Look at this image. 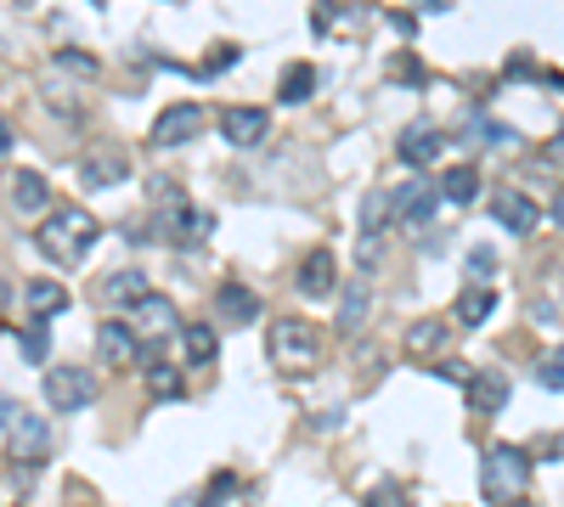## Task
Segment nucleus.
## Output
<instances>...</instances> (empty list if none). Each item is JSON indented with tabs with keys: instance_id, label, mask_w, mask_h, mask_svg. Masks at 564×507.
<instances>
[{
	"instance_id": "e433bc0d",
	"label": "nucleus",
	"mask_w": 564,
	"mask_h": 507,
	"mask_svg": "<svg viewBox=\"0 0 564 507\" xmlns=\"http://www.w3.org/2000/svg\"><path fill=\"white\" fill-rule=\"evenodd\" d=\"M537 378H542L548 389H564V361H542V372H537Z\"/></svg>"
},
{
	"instance_id": "ddd939ff",
	"label": "nucleus",
	"mask_w": 564,
	"mask_h": 507,
	"mask_svg": "<svg viewBox=\"0 0 564 507\" xmlns=\"http://www.w3.org/2000/svg\"><path fill=\"white\" fill-rule=\"evenodd\" d=\"M69 288L62 282H46V277H35V282H23V311H28V322H51V316H62L69 311Z\"/></svg>"
},
{
	"instance_id": "9d476101",
	"label": "nucleus",
	"mask_w": 564,
	"mask_h": 507,
	"mask_svg": "<svg viewBox=\"0 0 564 507\" xmlns=\"http://www.w3.org/2000/svg\"><path fill=\"white\" fill-rule=\"evenodd\" d=\"M96 355H103L108 366H130V361H142V338H136V327L108 316L103 327H96Z\"/></svg>"
},
{
	"instance_id": "4c0bfd02",
	"label": "nucleus",
	"mask_w": 564,
	"mask_h": 507,
	"mask_svg": "<svg viewBox=\"0 0 564 507\" xmlns=\"http://www.w3.org/2000/svg\"><path fill=\"white\" fill-rule=\"evenodd\" d=\"M12 418H17V400H7V395H0V428H7Z\"/></svg>"
},
{
	"instance_id": "20e7f679",
	"label": "nucleus",
	"mask_w": 564,
	"mask_h": 507,
	"mask_svg": "<svg viewBox=\"0 0 564 507\" xmlns=\"http://www.w3.org/2000/svg\"><path fill=\"white\" fill-rule=\"evenodd\" d=\"M46 400L57 412H85V406L103 400V378L91 366H51L46 372Z\"/></svg>"
},
{
	"instance_id": "6ab92c4d",
	"label": "nucleus",
	"mask_w": 564,
	"mask_h": 507,
	"mask_svg": "<svg viewBox=\"0 0 564 507\" xmlns=\"http://www.w3.org/2000/svg\"><path fill=\"white\" fill-rule=\"evenodd\" d=\"M130 316H136V327L147 333V338H170V333H181V316H176V304L170 299H158V293H147L142 304H136V311H130Z\"/></svg>"
},
{
	"instance_id": "b1692460",
	"label": "nucleus",
	"mask_w": 564,
	"mask_h": 507,
	"mask_svg": "<svg viewBox=\"0 0 564 507\" xmlns=\"http://www.w3.org/2000/svg\"><path fill=\"white\" fill-rule=\"evenodd\" d=\"M311 90H316V68L311 62H293L288 74H283V85H277V101H283V108H300V101H311Z\"/></svg>"
},
{
	"instance_id": "2eb2a0df",
	"label": "nucleus",
	"mask_w": 564,
	"mask_h": 507,
	"mask_svg": "<svg viewBox=\"0 0 564 507\" xmlns=\"http://www.w3.org/2000/svg\"><path fill=\"white\" fill-rule=\"evenodd\" d=\"M491 215L503 220L514 237H530L537 231V220H542V209H537V197H525V192H496V203H491Z\"/></svg>"
},
{
	"instance_id": "412c9836",
	"label": "nucleus",
	"mask_w": 564,
	"mask_h": 507,
	"mask_svg": "<svg viewBox=\"0 0 564 507\" xmlns=\"http://www.w3.org/2000/svg\"><path fill=\"white\" fill-rule=\"evenodd\" d=\"M446 338H452V327H446L441 316H423V322L407 327V355H418V361L446 355Z\"/></svg>"
},
{
	"instance_id": "4468645a",
	"label": "nucleus",
	"mask_w": 564,
	"mask_h": 507,
	"mask_svg": "<svg viewBox=\"0 0 564 507\" xmlns=\"http://www.w3.org/2000/svg\"><path fill=\"white\" fill-rule=\"evenodd\" d=\"M469 406L480 418H496L508 406V372H496V366H485V372H469Z\"/></svg>"
},
{
	"instance_id": "72a5a7b5",
	"label": "nucleus",
	"mask_w": 564,
	"mask_h": 507,
	"mask_svg": "<svg viewBox=\"0 0 564 507\" xmlns=\"http://www.w3.org/2000/svg\"><path fill=\"white\" fill-rule=\"evenodd\" d=\"M491 270H496V254H491V249H475V254H469V277L485 288V282H491Z\"/></svg>"
},
{
	"instance_id": "39448f33",
	"label": "nucleus",
	"mask_w": 564,
	"mask_h": 507,
	"mask_svg": "<svg viewBox=\"0 0 564 507\" xmlns=\"http://www.w3.org/2000/svg\"><path fill=\"white\" fill-rule=\"evenodd\" d=\"M197 130H204V108H197V101H176V108H164V113L153 119V147H158V153L187 147Z\"/></svg>"
},
{
	"instance_id": "f3484780",
	"label": "nucleus",
	"mask_w": 564,
	"mask_h": 507,
	"mask_svg": "<svg viewBox=\"0 0 564 507\" xmlns=\"http://www.w3.org/2000/svg\"><path fill=\"white\" fill-rule=\"evenodd\" d=\"M7 197H12L17 215H46V209H51V186H46L40 169H23V176H12Z\"/></svg>"
},
{
	"instance_id": "4be33fe9",
	"label": "nucleus",
	"mask_w": 564,
	"mask_h": 507,
	"mask_svg": "<svg viewBox=\"0 0 564 507\" xmlns=\"http://www.w3.org/2000/svg\"><path fill=\"white\" fill-rule=\"evenodd\" d=\"M181 345H187V361H192V366H215L220 333H215L209 322H181Z\"/></svg>"
},
{
	"instance_id": "f8f14e48",
	"label": "nucleus",
	"mask_w": 564,
	"mask_h": 507,
	"mask_svg": "<svg viewBox=\"0 0 564 507\" xmlns=\"http://www.w3.org/2000/svg\"><path fill=\"white\" fill-rule=\"evenodd\" d=\"M265 130H272V113H265V108H226L220 113V135L231 147H260Z\"/></svg>"
},
{
	"instance_id": "9b49d317",
	"label": "nucleus",
	"mask_w": 564,
	"mask_h": 507,
	"mask_svg": "<svg viewBox=\"0 0 564 507\" xmlns=\"http://www.w3.org/2000/svg\"><path fill=\"white\" fill-rule=\"evenodd\" d=\"M389 203H395V215H401L412 231H423L429 220H435V209H441V192L429 186V181H412L401 192H389Z\"/></svg>"
},
{
	"instance_id": "a211bd4d",
	"label": "nucleus",
	"mask_w": 564,
	"mask_h": 507,
	"mask_svg": "<svg viewBox=\"0 0 564 507\" xmlns=\"http://www.w3.org/2000/svg\"><path fill=\"white\" fill-rule=\"evenodd\" d=\"M334 282H339V259L327 254V249H311L305 265H300V293L322 299V293H334Z\"/></svg>"
},
{
	"instance_id": "cd10ccee",
	"label": "nucleus",
	"mask_w": 564,
	"mask_h": 507,
	"mask_svg": "<svg viewBox=\"0 0 564 507\" xmlns=\"http://www.w3.org/2000/svg\"><path fill=\"white\" fill-rule=\"evenodd\" d=\"M17 350H23L28 366H46V355H51V333H46V322H28V327L17 333Z\"/></svg>"
},
{
	"instance_id": "f03ea898",
	"label": "nucleus",
	"mask_w": 564,
	"mask_h": 507,
	"mask_svg": "<svg viewBox=\"0 0 564 507\" xmlns=\"http://www.w3.org/2000/svg\"><path fill=\"white\" fill-rule=\"evenodd\" d=\"M480 491H485L491 507H519L525 491H530V451L508 446V439L485 446V457H480Z\"/></svg>"
},
{
	"instance_id": "a878e982",
	"label": "nucleus",
	"mask_w": 564,
	"mask_h": 507,
	"mask_svg": "<svg viewBox=\"0 0 564 507\" xmlns=\"http://www.w3.org/2000/svg\"><path fill=\"white\" fill-rule=\"evenodd\" d=\"M147 361V389L158 395V400H181V366H170V361H164V355H142Z\"/></svg>"
},
{
	"instance_id": "c85d7f7f",
	"label": "nucleus",
	"mask_w": 564,
	"mask_h": 507,
	"mask_svg": "<svg viewBox=\"0 0 564 507\" xmlns=\"http://www.w3.org/2000/svg\"><path fill=\"white\" fill-rule=\"evenodd\" d=\"M51 62L62 68V74H80V80H96V74H103V62H96L91 51H74V46H62Z\"/></svg>"
},
{
	"instance_id": "7c9ffc66",
	"label": "nucleus",
	"mask_w": 564,
	"mask_h": 507,
	"mask_svg": "<svg viewBox=\"0 0 564 507\" xmlns=\"http://www.w3.org/2000/svg\"><path fill=\"white\" fill-rule=\"evenodd\" d=\"M384 74H395V80H407V90H423V85H429V74H423V68H418V57H412V51H401V57H389V62H384Z\"/></svg>"
},
{
	"instance_id": "f257e3e1",
	"label": "nucleus",
	"mask_w": 564,
	"mask_h": 507,
	"mask_svg": "<svg viewBox=\"0 0 564 507\" xmlns=\"http://www.w3.org/2000/svg\"><path fill=\"white\" fill-rule=\"evenodd\" d=\"M96 237H103V220L91 209H51V220H40L35 231V243L51 265H80L96 249Z\"/></svg>"
},
{
	"instance_id": "aec40b11",
	"label": "nucleus",
	"mask_w": 564,
	"mask_h": 507,
	"mask_svg": "<svg viewBox=\"0 0 564 507\" xmlns=\"http://www.w3.org/2000/svg\"><path fill=\"white\" fill-rule=\"evenodd\" d=\"M215 311H220L226 322H254V316H260V293H254L249 282H220V288H215Z\"/></svg>"
},
{
	"instance_id": "bb28decb",
	"label": "nucleus",
	"mask_w": 564,
	"mask_h": 507,
	"mask_svg": "<svg viewBox=\"0 0 564 507\" xmlns=\"http://www.w3.org/2000/svg\"><path fill=\"white\" fill-rule=\"evenodd\" d=\"M491 311H496V293H491V288H469V293L457 299V322H463V327L491 322Z\"/></svg>"
},
{
	"instance_id": "5701e85b",
	"label": "nucleus",
	"mask_w": 564,
	"mask_h": 507,
	"mask_svg": "<svg viewBox=\"0 0 564 507\" xmlns=\"http://www.w3.org/2000/svg\"><path fill=\"white\" fill-rule=\"evenodd\" d=\"M368 311H373V282L356 277V282L339 293V333H356L361 322H368Z\"/></svg>"
},
{
	"instance_id": "79ce46f5",
	"label": "nucleus",
	"mask_w": 564,
	"mask_h": 507,
	"mask_svg": "<svg viewBox=\"0 0 564 507\" xmlns=\"http://www.w3.org/2000/svg\"><path fill=\"white\" fill-rule=\"evenodd\" d=\"M91 7H108V0H91Z\"/></svg>"
},
{
	"instance_id": "0eeeda50",
	"label": "nucleus",
	"mask_w": 564,
	"mask_h": 507,
	"mask_svg": "<svg viewBox=\"0 0 564 507\" xmlns=\"http://www.w3.org/2000/svg\"><path fill=\"white\" fill-rule=\"evenodd\" d=\"M7 439H12V457L17 462H46V451H51V428H46V418H35V412H23L17 406V418L7 423Z\"/></svg>"
},
{
	"instance_id": "37998d69",
	"label": "nucleus",
	"mask_w": 564,
	"mask_h": 507,
	"mask_svg": "<svg viewBox=\"0 0 564 507\" xmlns=\"http://www.w3.org/2000/svg\"><path fill=\"white\" fill-rule=\"evenodd\" d=\"M519 507H525V502H519Z\"/></svg>"
},
{
	"instance_id": "7ed1b4c3",
	"label": "nucleus",
	"mask_w": 564,
	"mask_h": 507,
	"mask_svg": "<svg viewBox=\"0 0 564 507\" xmlns=\"http://www.w3.org/2000/svg\"><path fill=\"white\" fill-rule=\"evenodd\" d=\"M272 361L288 372H311L322 361V333L305 316H277L272 322Z\"/></svg>"
},
{
	"instance_id": "dca6fc26",
	"label": "nucleus",
	"mask_w": 564,
	"mask_h": 507,
	"mask_svg": "<svg viewBox=\"0 0 564 507\" xmlns=\"http://www.w3.org/2000/svg\"><path fill=\"white\" fill-rule=\"evenodd\" d=\"M147 293H153V288H147V270H142V265H124V270H113V277L103 282V299L113 304V311H136Z\"/></svg>"
},
{
	"instance_id": "1a4fd4ad",
	"label": "nucleus",
	"mask_w": 564,
	"mask_h": 507,
	"mask_svg": "<svg viewBox=\"0 0 564 507\" xmlns=\"http://www.w3.org/2000/svg\"><path fill=\"white\" fill-rule=\"evenodd\" d=\"M395 153H401V164H412V169H429L441 153H446V135L429 124V119H418V124H407L401 130V142H395Z\"/></svg>"
},
{
	"instance_id": "6e6552de",
	"label": "nucleus",
	"mask_w": 564,
	"mask_h": 507,
	"mask_svg": "<svg viewBox=\"0 0 564 507\" xmlns=\"http://www.w3.org/2000/svg\"><path fill=\"white\" fill-rule=\"evenodd\" d=\"M124 176H130V153H124V147H113V142H103L96 153H85V158H80V181H85L91 192L119 186Z\"/></svg>"
},
{
	"instance_id": "473e14b6",
	"label": "nucleus",
	"mask_w": 564,
	"mask_h": 507,
	"mask_svg": "<svg viewBox=\"0 0 564 507\" xmlns=\"http://www.w3.org/2000/svg\"><path fill=\"white\" fill-rule=\"evenodd\" d=\"M231 491H238V473H215V480H209V491H204V502H197V507H226L231 502Z\"/></svg>"
},
{
	"instance_id": "a19ab883",
	"label": "nucleus",
	"mask_w": 564,
	"mask_h": 507,
	"mask_svg": "<svg viewBox=\"0 0 564 507\" xmlns=\"http://www.w3.org/2000/svg\"><path fill=\"white\" fill-rule=\"evenodd\" d=\"M553 153H559V158H564V135H559V142H553Z\"/></svg>"
},
{
	"instance_id": "ea45409f",
	"label": "nucleus",
	"mask_w": 564,
	"mask_h": 507,
	"mask_svg": "<svg viewBox=\"0 0 564 507\" xmlns=\"http://www.w3.org/2000/svg\"><path fill=\"white\" fill-rule=\"evenodd\" d=\"M418 7H429V12H452V0H418Z\"/></svg>"
},
{
	"instance_id": "423d86ee",
	"label": "nucleus",
	"mask_w": 564,
	"mask_h": 507,
	"mask_svg": "<svg viewBox=\"0 0 564 507\" xmlns=\"http://www.w3.org/2000/svg\"><path fill=\"white\" fill-rule=\"evenodd\" d=\"M158 220H164V226H158V237H164V243H181V249L209 243V231H215V215L192 209V203H170V209H164Z\"/></svg>"
},
{
	"instance_id": "c756f323",
	"label": "nucleus",
	"mask_w": 564,
	"mask_h": 507,
	"mask_svg": "<svg viewBox=\"0 0 564 507\" xmlns=\"http://www.w3.org/2000/svg\"><path fill=\"white\" fill-rule=\"evenodd\" d=\"M389 215H395V203L384 192H368V203H361V231L379 237V226H389Z\"/></svg>"
},
{
	"instance_id": "58836bf2",
	"label": "nucleus",
	"mask_w": 564,
	"mask_h": 507,
	"mask_svg": "<svg viewBox=\"0 0 564 507\" xmlns=\"http://www.w3.org/2000/svg\"><path fill=\"white\" fill-rule=\"evenodd\" d=\"M7 153H12V124L0 119V158H7Z\"/></svg>"
},
{
	"instance_id": "393cba45",
	"label": "nucleus",
	"mask_w": 564,
	"mask_h": 507,
	"mask_svg": "<svg viewBox=\"0 0 564 507\" xmlns=\"http://www.w3.org/2000/svg\"><path fill=\"white\" fill-rule=\"evenodd\" d=\"M441 197H446V203H475V197H480V169H475V164L446 169V176H441Z\"/></svg>"
},
{
	"instance_id": "f704fd0d",
	"label": "nucleus",
	"mask_w": 564,
	"mask_h": 507,
	"mask_svg": "<svg viewBox=\"0 0 564 507\" xmlns=\"http://www.w3.org/2000/svg\"><path fill=\"white\" fill-rule=\"evenodd\" d=\"M231 62H238V46H220V51H215V57H209L204 68H197V74L209 80V74H220V68H231Z\"/></svg>"
},
{
	"instance_id": "c9c22d12",
	"label": "nucleus",
	"mask_w": 564,
	"mask_h": 507,
	"mask_svg": "<svg viewBox=\"0 0 564 507\" xmlns=\"http://www.w3.org/2000/svg\"><path fill=\"white\" fill-rule=\"evenodd\" d=\"M537 457H542V462H559V457H564V439L542 434V439H537Z\"/></svg>"
},
{
	"instance_id": "2f4dec72",
	"label": "nucleus",
	"mask_w": 564,
	"mask_h": 507,
	"mask_svg": "<svg viewBox=\"0 0 564 507\" xmlns=\"http://www.w3.org/2000/svg\"><path fill=\"white\" fill-rule=\"evenodd\" d=\"M361 507H412V502H407V491L395 480H379L373 491H361Z\"/></svg>"
}]
</instances>
